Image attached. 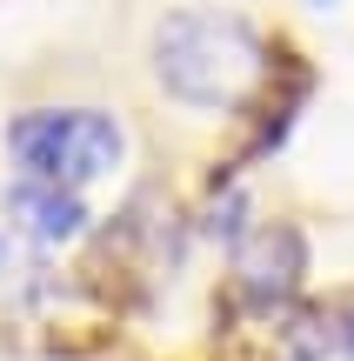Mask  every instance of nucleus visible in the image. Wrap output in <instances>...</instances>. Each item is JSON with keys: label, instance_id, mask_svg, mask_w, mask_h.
<instances>
[{"label": "nucleus", "instance_id": "1", "mask_svg": "<svg viewBox=\"0 0 354 361\" xmlns=\"http://www.w3.org/2000/svg\"><path fill=\"white\" fill-rule=\"evenodd\" d=\"M154 80L187 114H241L267 87V40L241 13L174 7L154 27Z\"/></svg>", "mask_w": 354, "mask_h": 361}, {"label": "nucleus", "instance_id": "2", "mask_svg": "<svg viewBox=\"0 0 354 361\" xmlns=\"http://www.w3.org/2000/svg\"><path fill=\"white\" fill-rule=\"evenodd\" d=\"M0 147L20 180H53V188L87 194L94 180L120 174L127 128L107 107H20L0 128Z\"/></svg>", "mask_w": 354, "mask_h": 361}, {"label": "nucleus", "instance_id": "3", "mask_svg": "<svg viewBox=\"0 0 354 361\" xmlns=\"http://www.w3.org/2000/svg\"><path fill=\"white\" fill-rule=\"evenodd\" d=\"M308 281V234L294 221H267L234 247V295L254 314H281Z\"/></svg>", "mask_w": 354, "mask_h": 361}, {"label": "nucleus", "instance_id": "4", "mask_svg": "<svg viewBox=\"0 0 354 361\" xmlns=\"http://www.w3.org/2000/svg\"><path fill=\"white\" fill-rule=\"evenodd\" d=\"M7 228L20 234V241H34V247H74V241H87V228H94V207H87V194H74V188H53V180H20L13 174L7 180Z\"/></svg>", "mask_w": 354, "mask_h": 361}, {"label": "nucleus", "instance_id": "5", "mask_svg": "<svg viewBox=\"0 0 354 361\" xmlns=\"http://www.w3.org/2000/svg\"><path fill=\"white\" fill-rule=\"evenodd\" d=\"M288 361H354V301L308 308L288 328Z\"/></svg>", "mask_w": 354, "mask_h": 361}, {"label": "nucleus", "instance_id": "6", "mask_svg": "<svg viewBox=\"0 0 354 361\" xmlns=\"http://www.w3.org/2000/svg\"><path fill=\"white\" fill-rule=\"evenodd\" d=\"M308 7H321V13H328V7H334V0H308Z\"/></svg>", "mask_w": 354, "mask_h": 361}]
</instances>
